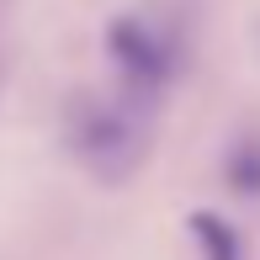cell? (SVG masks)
<instances>
[{
    "instance_id": "obj_1",
    "label": "cell",
    "mask_w": 260,
    "mask_h": 260,
    "mask_svg": "<svg viewBox=\"0 0 260 260\" xmlns=\"http://www.w3.org/2000/svg\"><path fill=\"white\" fill-rule=\"evenodd\" d=\"M64 138L85 170H96L101 181H117L138 165V154L149 144V127L133 106H122L112 96H80L64 117Z\"/></svg>"
},
{
    "instance_id": "obj_2",
    "label": "cell",
    "mask_w": 260,
    "mask_h": 260,
    "mask_svg": "<svg viewBox=\"0 0 260 260\" xmlns=\"http://www.w3.org/2000/svg\"><path fill=\"white\" fill-rule=\"evenodd\" d=\"M106 53H112V64L122 69V80L133 90H159L175 75L170 38L159 27H149V21H138V16H117L106 27Z\"/></svg>"
},
{
    "instance_id": "obj_3",
    "label": "cell",
    "mask_w": 260,
    "mask_h": 260,
    "mask_svg": "<svg viewBox=\"0 0 260 260\" xmlns=\"http://www.w3.org/2000/svg\"><path fill=\"white\" fill-rule=\"evenodd\" d=\"M191 234L202 244V260H244V244L218 212H191Z\"/></svg>"
}]
</instances>
